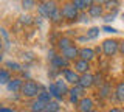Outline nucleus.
<instances>
[{"label": "nucleus", "instance_id": "f257e3e1", "mask_svg": "<svg viewBox=\"0 0 124 112\" xmlns=\"http://www.w3.org/2000/svg\"><path fill=\"white\" fill-rule=\"evenodd\" d=\"M42 90H45L42 84H39V83H36V81H33V79H26L25 83H23L20 95L23 98H37Z\"/></svg>", "mask_w": 124, "mask_h": 112}, {"label": "nucleus", "instance_id": "f03ea898", "mask_svg": "<svg viewBox=\"0 0 124 112\" xmlns=\"http://www.w3.org/2000/svg\"><path fill=\"white\" fill-rule=\"evenodd\" d=\"M59 8H61V6H57V3L53 2V0H51V2H40V3H37L39 14H40L42 17H45V19H50Z\"/></svg>", "mask_w": 124, "mask_h": 112}, {"label": "nucleus", "instance_id": "7ed1b4c3", "mask_svg": "<svg viewBox=\"0 0 124 112\" xmlns=\"http://www.w3.org/2000/svg\"><path fill=\"white\" fill-rule=\"evenodd\" d=\"M61 11H62V16H64V20H68V22H75L78 17H79V9L73 5V2H67L61 6Z\"/></svg>", "mask_w": 124, "mask_h": 112}, {"label": "nucleus", "instance_id": "20e7f679", "mask_svg": "<svg viewBox=\"0 0 124 112\" xmlns=\"http://www.w3.org/2000/svg\"><path fill=\"white\" fill-rule=\"evenodd\" d=\"M101 48H102V53L107 58H112V56H115L116 53H119V41L106 39L102 42V45H101Z\"/></svg>", "mask_w": 124, "mask_h": 112}, {"label": "nucleus", "instance_id": "39448f33", "mask_svg": "<svg viewBox=\"0 0 124 112\" xmlns=\"http://www.w3.org/2000/svg\"><path fill=\"white\" fill-rule=\"evenodd\" d=\"M61 75L64 76V79H65V83H67V84H71V86H78V84H79L81 75H79V73H76L73 69H64V70L61 72Z\"/></svg>", "mask_w": 124, "mask_h": 112}, {"label": "nucleus", "instance_id": "423d86ee", "mask_svg": "<svg viewBox=\"0 0 124 112\" xmlns=\"http://www.w3.org/2000/svg\"><path fill=\"white\" fill-rule=\"evenodd\" d=\"M78 86H81L84 89V90H87V89H90L95 86V75L93 73H84V75H81V78H79V84Z\"/></svg>", "mask_w": 124, "mask_h": 112}, {"label": "nucleus", "instance_id": "0eeeda50", "mask_svg": "<svg viewBox=\"0 0 124 112\" xmlns=\"http://www.w3.org/2000/svg\"><path fill=\"white\" fill-rule=\"evenodd\" d=\"M93 106H95V101H93L90 96H84L78 103V112H90V111L95 109Z\"/></svg>", "mask_w": 124, "mask_h": 112}, {"label": "nucleus", "instance_id": "6e6552de", "mask_svg": "<svg viewBox=\"0 0 124 112\" xmlns=\"http://www.w3.org/2000/svg\"><path fill=\"white\" fill-rule=\"evenodd\" d=\"M95 58H96L95 48H90V47H82V48H79V59L87 61V62H92Z\"/></svg>", "mask_w": 124, "mask_h": 112}, {"label": "nucleus", "instance_id": "1a4fd4ad", "mask_svg": "<svg viewBox=\"0 0 124 112\" xmlns=\"http://www.w3.org/2000/svg\"><path fill=\"white\" fill-rule=\"evenodd\" d=\"M61 55L64 56L67 61H73V62H75V61H78V59H79V48H78L76 45H71L70 48L64 50V52H62Z\"/></svg>", "mask_w": 124, "mask_h": 112}, {"label": "nucleus", "instance_id": "9d476101", "mask_svg": "<svg viewBox=\"0 0 124 112\" xmlns=\"http://www.w3.org/2000/svg\"><path fill=\"white\" fill-rule=\"evenodd\" d=\"M92 69L90 62H87V61H82V59H78L75 61V65H73V70L76 73H79V75H84V73H88Z\"/></svg>", "mask_w": 124, "mask_h": 112}, {"label": "nucleus", "instance_id": "9b49d317", "mask_svg": "<svg viewBox=\"0 0 124 112\" xmlns=\"http://www.w3.org/2000/svg\"><path fill=\"white\" fill-rule=\"evenodd\" d=\"M23 81L22 78H19V76H14L13 79L8 83V86H6V89L9 92H13V94H17V92H20L22 90V87H23Z\"/></svg>", "mask_w": 124, "mask_h": 112}, {"label": "nucleus", "instance_id": "f8f14e48", "mask_svg": "<svg viewBox=\"0 0 124 112\" xmlns=\"http://www.w3.org/2000/svg\"><path fill=\"white\" fill-rule=\"evenodd\" d=\"M50 64H51V67H56V69H59V70H64V69H68L70 61H67L62 55H56L51 61H50Z\"/></svg>", "mask_w": 124, "mask_h": 112}, {"label": "nucleus", "instance_id": "ddd939ff", "mask_svg": "<svg viewBox=\"0 0 124 112\" xmlns=\"http://www.w3.org/2000/svg\"><path fill=\"white\" fill-rule=\"evenodd\" d=\"M113 100L116 103H124V81H118L113 89Z\"/></svg>", "mask_w": 124, "mask_h": 112}, {"label": "nucleus", "instance_id": "4468645a", "mask_svg": "<svg viewBox=\"0 0 124 112\" xmlns=\"http://www.w3.org/2000/svg\"><path fill=\"white\" fill-rule=\"evenodd\" d=\"M104 6H102V3H99V2H95L93 5L88 8V16L90 17H102L104 16Z\"/></svg>", "mask_w": 124, "mask_h": 112}, {"label": "nucleus", "instance_id": "2eb2a0df", "mask_svg": "<svg viewBox=\"0 0 124 112\" xmlns=\"http://www.w3.org/2000/svg\"><path fill=\"white\" fill-rule=\"evenodd\" d=\"M71 45H75V42H73V39H70L68 36H62V37H59L57 39V42H56V47H57V50L62 53L64 50H67V48H70Z\"/></svg>", "mask_w": 124, "mask_h": 112}, {"label": "nucleus", "instance_id": "dca6fc26", "mask_svg": "<svg viewBox=\"0 0 124 112\" xmlns=\"http://www.w3.org/2000/svg\"><path fill=\"white\" fill-rule=\"evenodd\" d=\"M98 95H99V98H102V100L108 98V96L112 98V95H113L112 94V84L110 83H104L102 86L98 89Z\"/></svg>", "mask_w": 124, "mask_h": 112}, {"label": "nucleus", "instance_id": "f3484780", "mask_svg": "<svg viewBox=\"0 0 124 112\" xmlns=\"http://www.w3.org/2000/svg\"><path fill=\"white\" fill-rule=\"evenodd\" d=\"M93 3H95V2H92V0H75V2H73V5L79 9V13H82V11L90 8Z\"/></svg>", "mask_w": 124, "mask_h": 112}, {"label": "nucleus", "instance_id": "a211bd4d", "mask_svg": "<svg viewBox=\"0 0 124 112\" xmlns=\"http://www.w3.org/2000/svg\"><path fill=\"white\" fill-rule=\"evenodd\" d=\"M13 79L11 72L8 69H0V86H8V83Z\"/></svg>", "mask_w": 124, "mask_h": 112}, {"label": "nucleus", "instance_id": "6ab92c4d", "mask_svg": "<svg viewBox=\"0 0 124 112\" xmlns=\"http://www.w3.org/2000/svg\"><path fill=\"white\" fill-rule=\"evenodd\" d=\"M54 84H56L57 89H59V92H61L62 96L70 94V87H68V84L65 83V79H56V81H54Z\"/></svg>", "mask_w": 124, "mask_h": 112}, {"label": "nucleus", "instance_id": "aec40b11", "mask_svg": "<svg viewBox=\"0 0 124 112\" xmlns=\"http://www.w3.org/2000/svg\"><path fill=\"white\" fill-rule=\"evenodd\" d=\"M45 107H46V104H45V103H42V101H39V100L36 98L33 103H31L30 109H31V112H44V111H45Z\"/></svg>", "mask_w": 124, "mask_h": 112}, {"label": "nucleus", "instance_id": "412c9836", "mask_svg": "<svg viewBox=\"0 0 124 112\" xmlns=\"http://www.w3.org/2000/svg\"><path fill=\"white\" fill-rule=\"evenodd\" d=\"M37 100H39V101H42V103H45V104H48V103L53 101V96H51V94H50L48 90H42L40 94H39Z\"/></svg>", "mask_w": 124, "mask_h": 112}, {"label": "nucleus", "instance_id": "4be33fe9", "mask_svg": "<svg viewBox=\"0 0 124 112\" xmlns=\"http://www.w3.org/2000/svg\"><path fill=\"white\" fill-rule=\"evenodd\" d=\"M5 65H6V69L9 72H20L22 70V65L19 62H16V61H6Z\"/></svg>", "mask_w": 124, "mask_h": 112}, {"label": "nucleus", "instance_id": "5701e85b", "mask_svg": "<svg viewBox=\"0 0 124 112\" xmlns=\"http://www.w3.org/2000/svg\"><path fill=\"white\" fill-rule=\"evenodd\" d=\"M48 92L51 94V96H53V98H56V100H62V95H61L59 89L56 87V84H54V83H51V84L48 86Z\"/></svg>", "mask_w": 124, "mask_h": 112}, {"label": "nucleus", "instance_id": "b1692460", "mask_svg": "<svg viewBox=\"0 0 124 112\" xmlns=\"http://www.w3.org/2000/svg\"><path fill=\"white\" fill-rule=\"evenodd\" d=\"M64 20V16H62V11H61V8L56 11V13L53 14L51 17H50V22L51 24H54V25H57V24H61V22Z\"/></svg>", "mask_w": 124, "mask_h": 112}, {"label": "nucleus", "instance_id": "393cba45", "mask_svg": "<svg viewBox=\"0 0 124 112\" xmlns=\"http://www.w3.org/2000/svg\"><path fill=\"white\" fill-rule=\"evenodd\" d=\"M59 107H61V106H59V103L53 100L51 103H48V104H46L45 112H59Z\"/></svg>", "mask_w": 124, "mask_h": 112}, {"label": "nucleus", "instance_id": "a878e982", "mask_svg": "<svg viewBox=\"0 0 124 112\" xmlns=\"http://www.w3.org/2000/svg\"><path fill=\"white\" fill-rule=\"evenodd\" d=\"M99 36V28L98 26H93L87 31V39H96V37Z\"/></svg>", "mask_w": 124, "mask_h": 112}, {"label": "nucleus", "instance_id": "bb28decb", "mask_svg": "<svg viewBox=\"0 0 124 112\" xmlns=\"http://www.w3.org/2000/svg\"><path fill=\"white\" fill-rule=\"evenodd\" d=\"M70 92L71 94H75V95H78L79 98H84V89L81 87V86H73V87H70Z\"/></svg>", "mask_w": 124, "mask_h": 112}, {"label": "nucleus", "instance_id": "cd10ccee", "mask_svg": "<svg viewBox=\"0 0 124 112\" xmlns=\"http://www.w3.org/2000/svg\"><path fill=\"white\" fill-rule=\"evenodd\" d=\"M104 83H106V81H104V76L101 75V73H96V75H95V86L99 89Z\"/></svg>", "mask_w": 124, "mask_h": 112}, {"label": "nucleus", "instance_id": "c85d7f7f", "mask_svg": "<svg viewBox=\"0 0 124 112\" xmlns=\"http://www.w3.org/2000/svg\"><path fill=\"white\" fill-rule=\"evenodd\" d=\"M102 5H106L104 8L112 9V8H116V6L119 5V2H116V0H113V2H102Z\"/></svg>", "mask_w": 124, "mask_h": 112}, {"label": "nucleus", "instance_id": "c756f323", "mask_svg": "<svg viewBox=\"0 0 124 112\" xmlns=\"http://www.w3.org/2000/svg\"><path fill=\"white\" fill-rule=\"evenodd\" d=\"M68 98H70V103H71V104H76V106H78V103L81 101V98H79V96L75 95V94H71V92L68 94Z\"/></svg>", "mask_w": 124, "mask_h": 112}, {"label": "nucleus", "instance_id": "7c9ffc66", "mask_svg": "<svg viewBox=\"0 0 124 112\" xmlns=\"http://www.w3.org/2000/svg\"><path fill=\"white\" fill-rule=\"evenodd\" d=\"M34 5H36V2H34V0H23V2H22V6H23V8H26V9L33 8Z\"/></svg>", "mask_w": 124, "mask_h": 112}, {"label": "nucleus", "instance_id": "2f4dec72", "mask_svg": "<svg viewBox=\"0 0 124 112\" xmlns=\"http://www.w3.org/2000/svg\"><path fill=\"white\" fill-rule=\"evenodd\" d=\"M102 31H106V33H116V30L113 28V26H108V25H104V26H102Z\"/></svg>", "mask_w": 124, "mask_h": 112}, {"label": "nucleus", "instance_id": "473e14b6", "mask_svg": "<svg viewBox=\"0 0 124 112\" xmlns=\"http://www.w3.org/2000/svg\"><path fill=\"white\" fill-rule=\"evenodd\" d=\"M88 17H90V16H88V14H84V13H79V17H78V19H79V20H81V22H87V20H88Z\"/></svg>", "mask_w": 124, "mask_h": 112}, {"label": "nucleus", "instance_id": "72a5a7b5", "mask_svg": "<svg viewBox=\"0 0 124 112\" xmlns=\"http://www.w3.org/2000/svg\"><path fill=\"white\" fill-rule=\"evenodd\" d=\"M115 16H116V11H113L112 14H107V16L104 17V19H106L107 22H110V20H113V19H115Z\"/></svg>", "mask_w": 124, "mask_h": 112}, {"label": "nucleus", "instance_id": "f704fd0d", "mask_svg": "<svg viewBox=\"0 0 124 112\" xmlns=\"http://www.w3.org/2000/svg\"><path fill=\"white\" fill-rule=\"evenodd\" d=\"M0 112H14L11 107H6V106H0Z\"/></svg>", "mask_w": 124, "mask_h": 112}, {"label": "nucleus", "instance_id": "c9c22d12", "mask_svg": "<svg viewBox=\"0 0 124 112\" xmlns=\"http://www.w3.org/2000/svg\"><path fill=\"white\" fill-rule=\"evenodd\" d=\"M119 53L124 56V39L123 41H119Z\"/></svg>", "mask_w": 124, "mask_h": 112}, {"label": "nucleus", "instance_id": "e433bc0d", "mask_svg": "<svg viewBox=\"0 0 124 112\" xmlns=\"http://www.w3.org/2000/svg\"><path fill=\"white\" fill-rule=\"evenodd\" d=\"M106 112H123V109H119V107H110V109H107Z\"/></svg>", "mask_w": 124, "mask_h": 112}, {"label": "nucleus", "instance_id": "4c0bfd02", "mask_svg": "<svg viewBox=\"0 0 124 112\" xmlns=\"http://www.w3.org/2000/svg\"><path fill=\"white\" fill-rule=\"evenodd\" d=\"M3 62V56H2V53H0V64Z\"/></svg>", "mask_w": 124, "mask_h": 112}, {"label": "nucleus", "instance_id": "58836bf2", "mask_svg": "<svg viewBox=\"0 0 124 112\" xmlns=\"http://www.w3.org/2000/svg\"><path fill=\"white\" fill-rule=\"evenodd\" d=\"M0 50H2V39H0Z\"/></svg>", "mask_w": 124, "mask_h": 112}, {"label": "nucleus", "instance_id": "ea45409f", "mask_svg": "<svg viewBox=\"0 0 124 112\" xmlns=\"http://www.w3.org/2000/svg\"><path fill=\"white\" fill-rule=\"evenodd\" d=\"M90 112H98V111H96V109H93V111H90Z\"/></svg>", "mask_w": 124, "mask_h": 112}, {"label": "nucleus", "instance_id": "a19ab883", "mask_svg": "<svg viewBox=\"0 0 124 112\" xmlns=\"http://www.w3.org/2000/svg\"><path fill=\"white\" fill-rule=\"evenodd\" d=\"M123 112H124V109H123Z\"/></svg>", "mask_w": 124, "mask_h": 112}, {"label": "nucleus", "instance_id": "79ce46f5", "mask_svg": "<svg viewBox=\"0 0 124 112\" xmlns=\"http://www.w3.org/2000/svg\"><path fill=\"white\" fill-rule=\"evenodd\" d=\"M44 112H45V111H44Z\"/></svg>", "mask_w": 124, "mask_h": 112}, {"label": "nucleus", "instance_id": "37998d69", "mask_svg": "<svg viewBox=\"0 0 124 112\" xmlns=\"http://www.w3.org/2000/svg\"><path fill=\"white\" fill-rule=\"evenodd\" d=\"M59 112H61V111H59Z\"/></svg>", "mask_w": 124, "mask_h": 112}]
</instances>
